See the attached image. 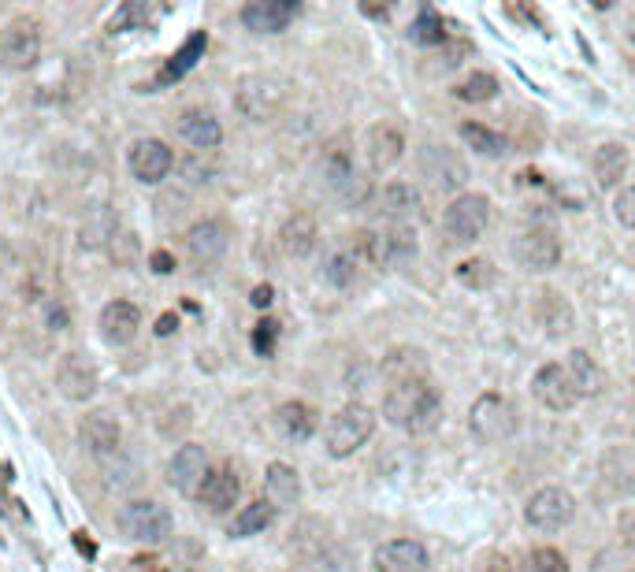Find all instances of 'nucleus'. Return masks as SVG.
Here are the masks:
<instances>
[{
    "label": "nucleus",
    "mask_w": 635,
    "mask_h": 572,
    "mask_svg": "<svg viewBox=\"0 0 635 572\" xmlns=\"http://www.w3.org/2000/svg\"><path fill=\"white\" fill-rule=\"evenodd\" d=\"M383 416L394 428L409 431V435H428L439 428L442 420V402L439 390L431 387L428 379H413V383H398L387 390L383 398Z\"/></svg>",
    "instance_id": "1"
},
{
    "label": "nucleus",
    "mask_w": 635,
    "mask_h": 572,
    "mask_svg": "<svg viewBox=\"0 0 635 572\" xmlns=\"http://www.w3.org/2000/svg\"><path fill=\"white\" fill-rule=\"evenodd\" d=\"M290 86L279 75H246L234 90V108L249 119V123H268L283 112Z\"/></svg>",
    "instance_id": "2"
},
{
    "label": "nucleus",
    "mask_w": 635,
    "mask_h": 572,
    "mask_svg": "<svg viewBox=\"0 0 635 572\" xmlns=\"http://www.w3.org/2000/svg\"><path fill=\"white\" fill-rule=\"evenodd\" d=\"M376 431V413L368 405H342L324 428V446L331 457H350L357 454L364 442Z\"/></svg>",
    "instance_id": "3"
},
{
    "label": "nucleus",
    "mask_w": 635,
    "mask_h": 572,
    "mask_svg": "<svg viewBox=\"0 0 635 572\" xmlns=\"http://www.w3.org/2000/svg\"><path fill=\"white\" fill-rule=\"evenodd\" d=\"M320 171H324L327 190H331L338 201H346V205H364V201L372 197V182L364 179L361 168L353 164V153L342 142L327 145L324 160H320Z\"/></svg>",
    "instance_id": "4"
},
{
    "label": "nucleus",
    "mask_w": 635,
    "mask_h": 572,
    "mask_svg": "<svg viewBox=\"0 0 635 572\" xmlns=\"http://www.w3.org/2000/svg\"><path fill=\"white\" fill-rule=\"evenodd\" d=\"M491 223V201L483 194H457L446 212H442V231L457 246H472L480 242V234Z\"/></svg>",
    "instance_id": "5"
},
{
    "label": "nucleus",
    "mask_w": 635,
    "mask_h": 572,
    "mask_svg": "<svg viewBox=\"0 0 635 572\" xmlns=\"http://www.w3.org/2000/svg\"><path fill=\"white\" fill-rule=\"evenodd\" d=\"M119 532L127 535L130 543H145V546H156L164 543L171 535V513L168 506H160L153 498H138V502H127V506L119 509Z\"/></svg>",
    "instance_id": "6"
},
{
    "label": "nucleus",
    "mask_w": 635,
    "mask_h": 572,
    "mask_svg": "<svg viewBox=\"0 0 635 572\" xmlns=\"http://www.w3.org/2000/svg\"><path fill=\"white\" fill-rule=\"evenodd\" d=\"M517 409L502 394H480L468 409V428L480 442H506L517 435Z\"/></svg>",
    "instance_id": "7"
},
{
    "label": "nucleus",
    "mask_w": 635,
    "mask_h": 572,
    "mask_svg": "<svg viewBox=\"0 0 635 572\" xmlns=\"http://www.w3.org/2000/svg\"><path fill=\"white\" fill-rule=\"evenodd\" d=\"M41 60V26L34 19H12L0 34V64L8 71H30Z\"/></svg>",
    "instance_id": "8"
},
{
    "label": "nucleus",
    "mask_w": 635,
    "mask_h": 572,
    "mask_svg": "<svg viewBox=\"0 0 635 572\" xmlns=\"http://www.w3.org/2000/svg\"><path fill=\"white\" fill-rule=\"evenodd\" d=\"M576 517V498L565 487H543L528 498L524 506V520L532 524L535 532H561L569 520Z\"/></svg>",
    "instance_id": "9"
},
{
    "label": "nucleus",
    "mask_w": 635,
    "mask_h": 572,
    "mask_svg": "<svg viewBox=\"0 0 635 572\" xmlns=\"http://www.w3.org/2000/svg\"><path fill=\"white\" fill-rule=\"evenodd\" d=\"M420 171L431 182V190H442V194H457L468 182L465 156L450 145H424L420 149Z\"/></svg>",
    "instance_id": "10"
},
{
    "label": "nucleus",
    "mask_w": 635,
    "mask_h": 572,
    "mask_svg": "<svg viewBox=\"0 0 635 572\" xmlns=\"http://www.w3.org/2000/svg\"><path fill=\"white\" fill-rule=\"evenodd\" d=\"M513 257L524 272H550L561 260V238L554 227H528L513 246Z\"/></svg>",
    "instance_id": "11"
},
{
    "label": "nucleus",
    "mask_w": 635,
    "mask_h": 572,
    "mask_svg": "<svg viewBox=\"0 0 635 572\" xmlns=\"http://www.w3.org/2000/svg\"><path fill=\"white\" fill-rule=\"evenodd\" d=\"M127 164L134 179L145 182V186H156V182L168 179V171L175 168V153L160 138H138V142L130 145Z\"/></svg>",
    "instance_id": "12"
},
{
    "label": "nucleus",
    "mask_w": 635,
    "mask_h": 572,
    "mask_svg": "<svg viewBox=\"0 0 635 572\" xmlns=\"http://www.w3.org/2000/svg\"><path fill=\"white\" fill-rule=\"evenodd\" d=\"M532 394H535V402L554 409V413H569L572 405L580 402V394L572 387L565 364H543L532 379Z\"/></svg>",
    "instance_id": "13"
},
{
    "label": "nucleus",
    "mask_w": 635,
    "mask_h": 572,
    "mask_svg": "<svg viewBox=\"0 0 635 572\" xmlns=\"http://www.w3.org/2000/svg\"><path fill=\"white\" fill-rule=\"evenodd\" d=\"M298 0H249L242 8V26L253 34H279L298 19Z\"/></svg>",
    "instance_id": "14"
},
{
    "label": "nucleus",
    "mask_w": 635,
    "mask_h": 572,
    "mask_svg": "<svg viewBox=\"0 0 635 572\" xmlns=\"http://www.w3.org/2000/svg\"><path fill=\"white\" fill-rule=\"evenodd\" d=\"M205 476H208L205 446L186 442V446H179V450H175V457L168 461V483L179 494H197V491H201V483H205Z\"/></svg>",
    "instance_id": "15"
},
{
    "label": "nucleus",
    "mask_w": 635,
    "mask_h": 572,
    "mask_svg": "<svg viewBox=\"0 0 635 572\" xmlns=\"http://www.w3.org/2000/svg\"><path fill=\"white\" fill-rule=\"evenodd\" d=\"M78 439H82V446L90 450L93 457H101V461H108L112 454H119V442H123V431H119V420L112 413H104V409H97V413L82 416V424H78Z\"/></svg>",
    "instance_id": "16"
},
{
    "label": "nucleus",
    "mask_w": 635,
    "mask_h": 572,
    "mask_svg": "<svg viewBox=\"0 0 635 572\" xmlns=\"http://www.w3.org/2000/svg\"><path fill=\"white\" fill-rule=\"evenodd\" d=\"M56 387L67 402H90L97 394V372L82 353H64V361L56 368Z\"/></svg>",
    "instance_id": "17"
},
{
    "label": "nucleus",
    "mask_w": 635,
    "mask_h": 572,
    "mask_svg": "<svg viewBox=\"0 0 635 572\" xmlns=\"http://www.w3.org/2000/svg\"><path fill=\"white\" fill-rule=\"evenodd\" d=\"M405 153V134L398 123H390V119H383V123H376V127L368 130V142H364V156H368V164H372V171H390L398 160H402Z\"/></svg>",
    "instance_id": "18"
},
{
    "label": "nucleus",
    "mask_w": 635,
    "mask_h": 572,
    "mask_svg": "<svg viewBox=\"0 0 635 572\" xmlns=\"http://www.w3.org/2000/svg\"><path fill=\"white\" fill-rule=\"evenodd\" d=\"M231 246V231H227V223L223 220H197L190 231H186V249H190V257L197 264H216L223 260Z\"/></svg>",
    "instance_id": "19"
},
{
    "label": "nucleus",
    "mask_w": 635,
    "mask_h": 572,
    "mask_svg": "<svg viewBox=\"0 0 635 572\" xmlns=\"http://www.w3.org/2000/svg\"><path fill=\"white\" fill-rule=\"evenodd\" d=\"M376 572H424L428 569V550L416 539H390L372 558Z\"/></svg>",
    "instance_id": "20"
},
{
    "label": "nucleus",
    "mask_w": 635,
    "mask_h": 572,
    "mask_svg": "<svg viewBox=\"0 0 635 572\" xmlns=\"http://www.w3.org/2000/svg\"><path fill=\"white\" fill-rule=\"evenodd\" d=\"M238 494H242V480L234 476L231 468H216V472L205 476L197 498H201V506H205L208 513H227V509L238 506Z\"/></svg>",
    "instance_id": "21"
},
{
    "label": "nucleus",
    "mask_w": 635,
    "mask_h": 572,
    "mask_svg": "<svg viewBox=\"0 0 635 572\" xmlns=\"http://www.w3.org/2000/svg\"><path fill=\"white\" fill-rule=\"evenodd\" d=\"M179 134H182V142H190L194 149H201V153H208V149H216V145L223 142L220 119L212 116L208 108H186L179 116Z\"/></svg>",
    "instance_id": "22"
},
{
    "label": "nucleus",
    "mask_w": 635,
    "mask_h": 572,
    "mask_svg": "<svg viewBox=\"0 0 635 572\" xmlns=\"http://www.w3.org/2000/svg\"><path fill=\"white\" fill-rule=\"evenodd\" d=\"M138 327H142V312H138V305H130V301H108V305H104L101 331L108 342L123 346V342H130V338L138 335Z\"/></svg>",
    "instance_id": "23"
},
{
    "label": "nucleus",
    "mask_w": 635,
    "mask_h": 572,
    "mask_svg": "<svg viewBox=\"0 0 635 572\" xmlns=\"http://www.w3.org/2000/svg\"><path fill=\"white\" fill-rule=\"evenodd\" d=\"M379 208L394 223L409 227V220H416L424 205H420V194H416L413 182H390V186H383V194H379Z\"/></svg>",
    "instance_id": "24"
},
{
    "label": "nucleus",
    "mask_w": 635,
    "mask_h": 572,
    "mask_svg": "<svg viewBox=\"0 0 635 572\" xmlns=\"http://www.w3.org/2000/svg\"><path fill=\"white\" fill-rule=\"evenodd\" d=\"M264 494H268V502H272V506H279V509L298 506L301 476L290 465H283V461H272V465H268V472H264Z\"/></svg>",
    "instance_id": "25"
},
{
    "label": "nucleus",
    "mask_w": 635,
    "mask_h": 572,
    "mask_svg": "<svg viewBox=\"0 0 635 572\" xmlns=\"http://www.w3.org/2000/svg\"><path fill=\"white\" fill-rule=\"evenodd\" d=\"M316 238H320L316 220L305 216V212H298V216H290V220L283 223V231H279V246H283L286 257L305 260L312 249H316Z\"/></svg>",
    "instance_id": "26"
},
{
    "label": "nucleus",
    "mask_w": 635,
    "mask_h": 572,
    "mask_svg": "<svg viewBox=\"0 0 635 572\" xmlns=\"http://www.w3.org/2000/svg\"><path fill=\"white\" fill-rule=\"evenodd\" d=\"M565 372H569L572 387H576L580 398H595L598 390H602V383H606L598 361L587 350H572L569 357H565Z\"/></svg>",
    "instance_id": "27"
},
{
    "label": "nucleus",
    "mask_w": 635,
    "mask_h": 572,
    "mask_svg": "<svg viewBox=\"0 0 635 572\" xmlns=\"http://www.w3.org/2000/svg\"><path fill=\"white\" fill-rule=\"evenodd\" d=\"M383 376L398 387V383H413V379H428V357L420 350H390L383 357Z\"/></svg>",
    "instance_id": "28"
},
{
    "label": "nucleus",
    "mask_w": 635,
    "mask_h": 572,
    "mask_svg": "<svg viewBox=\"0 0 635 572\" xmlns=\"http://www.w3.org/2000/svg\"><path fill=\"white\" fill-rule=\"evenodd\" d=\"M602 476L610 480L613 491L635 494V446H613L602 457Z\"/></svg>",
    "instance_id": "29"
},
{
    "label": "nucleus",
    "mask_w": 635,
    "mask_h": 572,
    "mask_svg": "<svg viewBox=\"0 0 635 572\" xmlns=\"http://www.w3.org/2000/svg\"><path fill=\"white\" fill-rule=\"evenodd\" d=\"M595 182L602 186V190H610V186H617V182L628 175V149L617 142H606V145H598V153H595Z\"/></svg>",
    "instance_id": "30"
},
{
    "label": "nucleus",
    "mask_w": 635,
    "mask_h": 572,
    "mask_svg": "<svg viewBox=\"0 0 635 572\" xmlns=\"http://www.w3.org/2000/svg\"><path fill=\"white\" fill-rule=\"evenodd\" d=\"M275 420H279V431H283L286 439H294V442L312 439V431H316V409H312V405H305V402L279 405Z\"/></svg>",
    "instance_id": "31"
},
{
    "label": "nucleus",
    "mask_w": 635,
    "mask_h": 572,
    "mask_svg": "<svg viewBox=\"0 0 635 572\" xmlns=\"http://www.w3.org/2000/svg\"><path fill=\"white\" fill-rule=\"evenodd\" d=\"M413 257H416V231L394 223V227L383 234V268H405Z\"/></svg>",
    "instance_id": "32"
},
{
    "label": "nucleus",
    "mask_w": 635,
    "mask_h": 572,
    "mask_svg": "<svg viewBox=\"0 0 635 572\" xmlns=\"http://www.w3.org/2000/svg\"><path fill=\"white\" fill-rule=\"evenodd\" d=\"M461 142L468 149H476L483 156H506L509 153V138L506 134H498V130L483 127V123H465L461 127Z\"/></svg>",
    "instance_id": "33"
},
{
    "label": "nucleus",
    "mask_w": 635,
    "mask_h": 572,
    "mask_svg": "<svg viewBox=\"0 0 635 572\" xmlns=\"http://www.w3.org/2000/svg\"><path fill=\"white\" fill-rule=\"evenodd\" d=\"M535 312H539V320H543L546 331H550L554 338H561L572 327L569 301L561 298V294H554V290H550V294H539V309H535Z\"/></svg>",
    "instance_id": "34"
},
{
    "label": "nucleus",
    "mask_w": 635,
    "mask_h": 572,
    "mask_svg": "<svg viewBox=\"0 0 635 572\" xmlns=\"http://www.w3.org/2000/svg\"><path fill=\"white\" fill-rule=\"evenodd\" d=\"M275 517V506L272 502H249V506H242V513L234 517L231 524V535L234 539H249V535H260L268 524H272Z\"/></svg>",
    "instance_id": "35"
},
{
    "label": "nucleus",
    "mask_w": 635,
    "mask_h": 572,
    "mask_svg": "<svg viewBox=\"0 0 635 572\" xmlns=\"http://www.w3.org/2000/svg\"><path fill=\"white\" fill-rule=\"evenodd\" d=\"M357 268H361V260L353 249H331L324 260V279L338 290H346V286L357 279Z\"/></svg>",
    "instance_id": "36"
},
{
    "label": "nucleus",
    "mask_w": 635,
    "mask_h": 572,
    "mask_svg": "<svg viewBox=\"0 0 635 572\" xmlns=\"http://www.w3.org/2000/svg\"><path fill=\"white\" fill-rule=\"evenodd\" d=\"M409 38H413L416 45L435 49V45H442V41L450 38V26L442 23V15L435 12V8H424V12L416 15V23L409 26Z\"/></svg>",
    "instance_id": "37"
},
{
    "label": "nucleus",
    "mask_w": 635,
    "mask_h": 572,
    "mask_svg": "<svg viewBox=\"0 0 635 572\" xmlns=\"http://www.w3.org/2000/svg\"><path fill=\"white\" fill-rule=\"evenodd\" d=\"M108 238H116V220H112V212L101 205L90 220L82 223V238H78V242L86 249H97V246H104Z\"/></svg>",
    "instance_id": "38"
},
{
    "label": "nucleus",
    "mask_w": 635,
    "mask_h": 572,
    "mask_svg": "<svg viewBox=\"0 0 635 572\" xmlns=\"http://www.w3.org/2000/svg\"><path fill=\"white\" fill-rule=\"evenodd\" d=\"M454 93H457V101H465V104H483V101H491L494 93H498V78L487 75V71H476V75H468Z\"/></svg>",
    "instance_id": "39"
},
{
    "label": "nucleus",
    "mask_w": 635,
    "mask_h": 572,
    "mask_svg": "<svg viewBox=\"0 0 635 572\" xmlns=\"http://www.w3.org/2000/svg\"><path fill=\"white\" fill-rule=\"evenodd\" d=\"M205 45H208L205 34H194V38L186 41V45H182V49L175 52V56H171L168 75H164V78H179V75H186V71H190V67H194L197 60H201V56H205Z\"/></svg>",
    "instance_id": "40"
},
{
    "label": "nucleus",
    "mask_w": 635,
    "mask_h": 572,
    "mask_svg": "<svg viewBox=\"0 0 635 572\" xmlns=\"http://www.w3.org/2000/svg\"><path fill=\"white\" fill-rule=\"evenodd\" d=\"M457 279L472 290H487V286L498 283V272H494L491 260H465L461 268H457Z\"/></svg>",
    "instance_id": "41"
},
{
    "label": "nucleus",
    "mask_w": 635,
    "mask_h": 572,
    "mask_svg": "<svg viewBox=\"0 0 635 572\" xmlns=\"http://www.w3.org/2000/svg\"><path fill=\"white\" fill-rule=\"evenodd\" d=\"M524 572H569V561H565V554H558L554 546H539V550L528 554Z\"/></svg>",
    "instance_id": "42"
},
{
    "label": "nucleus",
    "mask_w": 635,
    "mask_h": 572,
    "mask_svg": "<svg viewBox=\"0 0 635 572\" xmlns=\"http://www.w3.org/2000/svg\"><path fill=\"white\" fill-rule=\"evenodd\" d=\"M613 212H617V220H621L624 227H632L635 231V186H624L621 194H617Z\"/></svg>",
    "instance_id": "43"
},
{
    "label": "nucleus",
    "mask_w": 635,
    "mask_h": 572,
    "mask_svg": "<svg viewBox=\"0 0 635 572\" xmlns=\"http://www.w3.org/2000/svg\"><path fill=\"white\" fill-rule=\"evenodd\" d=\"M275 335H279V324L275 320H260L257 324V335H253V346H257V353H272V342H275Z\"/></svg>",
    "instance_id": "44"
},
{
    "label": "nucleus",
    "mask_w": 635,
    "mask_h": 572,
    "mask_svg": "<svg viewBox=\"0 0 635 572\" xmlns=\"http://www.w3.org/2000/svg\"><path fill=\"white\" fill-rule=\"evenodd\" d=\"M472 572H513V565H509L502 554H483L480 561H476V569Z\"/></svg>",
    "instance_id": "45"
},
{
    "label": "nucleus",
    "mask_w": 635,
    "mask_h": 572,
    "mask_svg": "<svg viewBox=\"0 0 635 572\" xmlns=\"http://www.w3.org/2000/svg\"><path fill=\"white\" fill-rule=\"evenodd\" d=\"M45 320H49L52 331H64V327L71 324V316H67V305H60V301H52L49 309H45Z\"/></svg>",
    "instance_id": "46"
},
{
    "label": "nucleus",
    "mask_w": 635,
    "mask_h": 572,
    "mask_svg": "<svg viewBox=\"0 0 635 572\" xmlns=\"http://www.w3.org/2000/svg\"><path fill=\"white\" fill-rule=\"evenodd\" d=\"M138 19H145V4H127V8L112 19V30H123L127 23H138Z\"/></svg>",
    "instance_id": "47"
},
{
    "label": "nucleus",
    "mask_w": 635,
    "mask_h": 572,
    "mask_svg": "<svg viewBox=\"0 0 635 572\" xmlns=\"http://www.w3.org/2000/svg\"><path fill=\"white\" fill-rule=\"evenodd\" d=\"M621 543L632 546V550H635V509L621 513Z\"/></svg>",
    "instance_id": "48"
},
{
    "label": "nucleus",
    "mask_w": 635,
    "mask_h": 572,
    "mask_svg": "<svg viewBox=\"0 0 635 572\" xmlns=\"http://www.w3.org/2000/svg\"><path fill=\"white\" fill-rule=\"evenodd\" d=\"M272 298H275V290H272V286H268V283H260L257 290L249 294V301H253L257 309H268V305H272Z\"/></svg>",
    "instance_id": "49"
},
{
    "label": "nucleus",
    "mask_w": 635,
    "mask_h": 572,
    "mask_svg": "<svg viewBox=\"0 0 635 572\" xmlns=\"http://www.w3.org/2000/svg\"><path fill=\"white\" fill-rule=\"evenodd\" d=\"M153 272H160V275H168V272H175V260H171V253H153Z\"/></svg>",
    "instance_id": "50"
},
{
    "label": "nucleus",
    "mask_w": 635,
    "mask_h": 572,
    "mask_svg": "<svg viewBox=\"0 0 635 572\" xmlns=\"http://www.w3.org/2000/svg\"><path fill=\"white\" fill-rule=\"evenodd\" d=\"M127 572H164V569H160V561L156 558H134Z\"/></svg>",
    "instance_id": "51"
},
{
    "label": "nucleus",
    "mask_w": 635,
    "mask_h": 572,
    "mask_svg": "<svg viewBox=\"0 0 635 572\" xmlns=\"http://www.w3.org/2000/svg\"><path fill=\"white\" fill-rule=\"evenodd\" d=\"M208 175H212V171L201 168L197 160H186V179H190V182H208Z\"/></svg>",
    "instance_id": "52"
},
{
    "label": "nucleus",
    "mask_w": 635,
    "mask_h": 572,
    "mask_svg": "<svg viewBox=\"0 0 635 572\" xmlns=\"http://www.w3.org/2000/svg\"><path fill=\"white\" fill-rule=\"evenodd\" d=\"M175 331V316H160L156 320V335H171Z\"/></svg>",
    "instance_id": "53"
}]
</instances>
